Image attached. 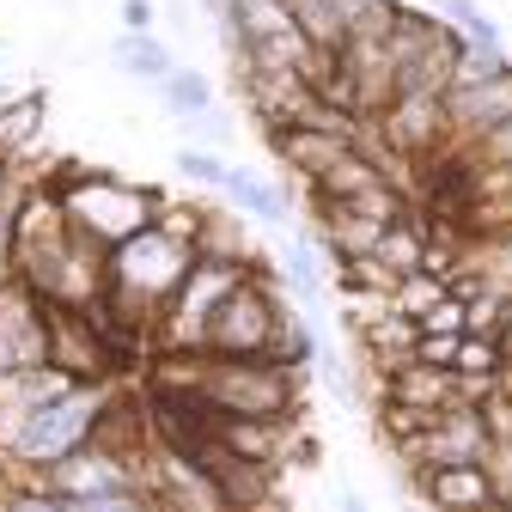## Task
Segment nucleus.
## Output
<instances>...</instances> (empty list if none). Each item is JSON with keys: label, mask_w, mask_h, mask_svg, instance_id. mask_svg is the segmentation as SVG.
<instances>
[{"label": "nucleus", "mask_w": 512, "mask_h": 512, "mask_svg": "<svg viewBox=\"0 0 512 512\" xmlns=\"http://www.w3.org/2000/svg\"><path fill=\"white\" fill-rule=\"evenodd\" d=\"M281 324H287V305H281V293H275L269 269L256 263V269L226 293V305L214 311V324H208V354H232V360L275 354Z\"/></svg>", "instance_id": "4"}, {"label": "nucleus", "mask_w": 512, "mask_h": 512, "mask_svg": "<svg viewBox=\"0 0 512 512\" xmlns=\"http://www.w3.org/2000/svg\"><path fill=\"white\" fill-rule=\"evenodd\" d=\"M153 92H159V104H165L177 122H189V116H202V110L220 104V92H214V80H208L202 68H171Z\"/></svg>", "instance_id": "16"}, {"label": "nucleus", "mask_w": 512, "mask_h": 512, "mask_svg": "<svg viewBox=\"0 0 512 512\" xmlns=\"http://www.w3.org/2000/svg\"><path fill=\"white\" fill-rule=\"evenodd\" d=\"M159 208H165V196H153V189H141V183H122V177H92V183H74L68 196H61V214L104 250H116L135 232H147L159 220Z\"/></svg>", "instance_id": "5"}, {"label": "nucleus", "mask_w": 512, "mask_h": 512, "mask_svg": "<svg viewBox=\"0 0 512 512\" xmlns=\"http://www.w3.org/2000/svg\"><path fill=\"white\" fill-rule=\"evenodd\" d=\"M384 403H397V409H421V415H439V409L464 403V391H458V372L427 366V360H403V366L384 372Z\"/></svg>", "instance_id": "10"}, {"label": "nucleus", "mask_w": 512, "mask_h": 512, "mask_svg": "<svg viewBox=\"0 0 512 512\" xmlns=\"http://www.w3.org/2000/svg\"><path fill=\"white\" fill-rule=\"evenodd\" d=\"M482 183L494 189V220L512 226V165H506V171H482Z\"/></svg>", "instance_id": "28"}, {"label": "nucleus", "mask_w": 512, "mask_h": 512, "mask_svg": "<svg viewBox=\"0 0 512 512\" xmlns=\"http://www.w3.org/2000/svg\"><path fill=\"white\" fill-rule=\"evenodd\" d=\"M74 512H159V506H153V488H116V494L74 500Z\"/></svg>", "instance_id": "26"}, {"label": "nucleus", "mask_w": 512, "mask_h": 512, "mask_svg": "<svg viewBox=\"0 0 512 512\" xmlns=\"http://www.w3.org/2000/svg\"><path fill=\"white\" fill-rule=\"evenodd\" d=\"M43 482L68 500H92V494H116V488H147V452H128L116 439H86L80 452H68L61 464L43 470Z\"/></svg>", "instance_id": "6"}, {"label": "nucleus", "mask_w": 512, "mask_h": 512, "mask_svg": "<svg viewBox=\"0 0 512 512\" xmlns=\"http://www.w3.org/2000/svg\"><path fill=\"white\" fill-rule=\"evenodd\" d=\"M13 244H19V196H0V287H13Z\"/></svg>", "instance_id": "27"}, {"label": "nucleus", "mask_w": 512, "mask_h": 512, "mask_svg": "<svg viewBox=\"0 0 512 512\" xmlns=\"http://www.w3.org/2000/svg\"><path fill=\"white\" fill-rule=\"evenodd\" d=\"M500 348H506V372H512V311H506V330H500Z\"/></svg>", "instance_id": "31"}, {"label": "nucleus", "mask_w": 512, "mask_h": 512, "mask_svg": "<svg viewBox=\"0 0 512 512\" xmlns=\"http://www.w3.org/2000/svg\"><path fill=\"white\" fill-rule=\"evenodd\" d=\"M110 61H116L128 80H141V86H159V80L177 68V55H171L165 37H153V31H122V37L110 43Z\"/></svg>", "instance_id": "15"}, {"label": "nucleus", "mask_w": 512, "mask_h": 512, "mask_svg": "<svg viewBox=\"0 0 512 512\" xmlns=\"http://www.w3.org/2000/svg\"><path fill=\"white\" fill-rule=\"evenodd\" d=\"M439 19H445V25H458V31H464L470 43H482V49H506V31L476 7V0H439Z\"/></svg>", "instance_id": "20"}, {"label": "nucleus", "mask_w": 512, "mask_h": 512, "mask_svg": "<svg viewBox=\"0 0 512 512\" xmlns=\"http://www.w3.org/2000/svg\"><path fill=\"white\" fill-rule=\"evenodd\" d=\"M445 293H452V287H445L439 275H427V269H415V275H403L397 281V293H391V305L403 311V317H421V311H433Z\"/></svg>", "instance_id": "21"}, {"label": "nucleus", "mask_w": 512, "mask_h": 512, "mask_svg": "<svg viewBox=\"0 0 512 512\" xmlns=\"http://www.w3.org/2000/svg\"><path fill=\"white\" fill-rule=\"evenodd\" d=\"M116 19H122V31H153L159 7H153V0H122V7H116Z\"/></svg>", "instance_id": "29"}, {"label": "nucleus", "mask_w": 512, "mask_h": 512, "mask_svg": "<svg viewBox=\"0 0 512 512\" xmlns=\"http://www.w3.org/2000/svg\"><path fill=\"white\" fill-rule=\"evenodd\" d=\"M299 366L275 360V354H250V360H232V354H208V372H202V403L220 409V415H269V421H287L299 409Z\"/></svg>", "instance_id": "3"}, {"label": "nucleus", "mask_w": 512, "mask_h": 512, "mask_svg": "<svg viewBox=\"0 0 512 512\" xmlns=\"http://www.w3.org/2000/svg\"><path fill=\"white\" fill-rule=\"evenodd\" d=\"M0 98H7V49H0Z\"/></svg>", "instance_id": "32"}, {"label": "nucleus", "mask_w": 512, "mask_h": 512, "mask_svg": "<svg viewBox=\"0 0 512 512\" xmlns=\"http://www.w3.org/2000/svg\"><path fill=\"white\" fill-rule=\"evenodd\" d=\"M470 165H476V171H506V165H512V116H506L500 128H488V135L470 141Z\"/></svg>", "instance_id": "24"}, {"label": "nucleus", "mask_w": 512, "mask_h": 512, "mask_svg": "<svg viewBox=\"0 0 512 512\" xmlns=\"http://www.w3.org/2000/svg\"><path fill=\"white\" fill-rule=\"evenodd\" d=\"M336 512H372V506H366L360 494H342V500H336Z\"/></svg>", "instance_id": "30"}, {"label": "nucleus", "mask_w": 512, "mask_h": 512, "mask_svg": "<svg viewBox=\"0 0 512 512\" xmlns=\"http://www.w3.org/2000/svg\"><path fill=\"white\" fill-rule=\"evenodd\" d=\"M506 55H512V43H506Z\"/></svg>", "instance_id": "34"}, {"label": "nucleus", "mask_w": 512, "mask_h": 512, "mask_svg": "<svg viewBox=\"0 0 512 512\" xmlns=\"http://www.w3.org/2000/svg\"><path fill=\"white\" fill-rule=\"evenodd\" d=\"M275 263H281V287L293 293L299 311H324L330 305V287H324V244H317V232H287L281 250H275Z\"/></svg>", "instance_id": "12"}, {"label": "nucleus", "mask_w": 512, "mask_h": 512, "mask_svg": "<svg viewBox=\"0 0 512 512\" xmlns=\"http://www.w3.org/2000/svg\"><path fill=\"white\" fill-rule=\"evenodd\" d=\"M287 13H293V25H299L317 49H342V43H348V25L330 13V0H287Z\"/></svg>", "instance_id": "19"}, {"label": "nucleus", "mask_w": 512, "mask_h": 512, "mask_svg": "<svg viewBox=\"0 0 512 512\" xmlns=\"http://www.w3.org/2000/svg\"><path fill=\"white\" fill-rule=\"evenodd\" d=\"M415 488L427 494L433 512H482L494 500L488 464H427V470H415Z\"/></svg>", "instance_id": "11"}, {"label": "nucleus", "mask_w": 512, "mask_h": 512, "mask_svg": "<svg viewBox=\"0 0 512 512\" xmlns=\"http://www.w3.org/2000/svg\"><path fill=\"white\" fill-rule=\"evenodd\" d=\"M415 324H421V336H470V305H464L458 293H445L433 311L415 317Z\"/></svg>", "instance_id": "23"}, {"label": "nucleus", "mask_w": 512, "mask_h": 512, "mask_svg": "<svg viewBox=\"0 0 512 512\" xmlns=\"http://www.w3.org/2000/svg\"><path fill=\"white\" fill-rule=\"evenodd\" d=\"M372 122H378V135L397 153H427V147H439L445 135H452V128H445V98L439 92H397Z\"/></svg>", "instance_id": "8"}, {"label": "nucleus", "mask_w": 512, "mask_h": 512, "mask_svg": "<svg viewBox=\"0 0 512 512\" xmlns=\"http://www.w3.org/2000/svg\"><path fill=\"white\" fill-rule=\"evenodd\" d=\"M403 512H421V506H403Z\"/></svg>", "instance_id": "33"}, {"label": "nucleus", "mask_w": 512, "mask_h": 512, "mask_svg": "<svg viewBox=\"0 0 512 512\" xmlns=\"http://www.w3.org/2000/svg\"><path fill=\"white\" fill-rule=\"evenodd\" d=\"M488 445H494V433H488L482 409L476 403H452V409H439L415 439H403L397 452H403L409 470H427V464H482Z\"/></svg>", "instance_id": "7"}, {"label": "nucleus", "mask_w": 512, "mask_h": 512, "mask_svg": "<svg viewBox=\"0 0 512 512\" xmlns=\"http://www.w3.org/2000/svg\"><path fill=\"white\" fill-rule=\"evenodd\" d=\"M512 116V68L494 74V80H476V86H445V128L470 147L476 135L500 128Z\"/></svg>", "instance_id": "9"}, {"label": "nucleus", "mask_w": 512, "mask_h": 512, "mask_svg": "<svg viewBox=\"0 0 512 512\" xmlns=\"http://www.w3.org/2000/svg\"><path fill=\"white\" fill-rule=\"evenodd\" d=\"M196 244L189 238H177V232H165L159 220L147 226V232H135L128 244H116L110 250V305H128V317H159L165 305H171V293H177V281L189 275V263H196Z\"/></svg>", "instance_id": "1"}, {"label": "nucleus", "mask_w": 512, "mask_h": 512, "mask_svg": "<svg viewBox=\"0 0 512 512\" xmlns=\"http://www.w3.org/2000/svg\"><path fill=\"white\" fill-rule=\"evenodd\" d=\"M0 506L7 512H74V500L55 494L49 482H13L7 494H0Z\"/></svg>", "instance_id": "22"}, {"label": "nucleus", "mask_w": 512, "mask_h": 512, "mask_svg": "<svg viewBox=\"0 0 512 512\" xmlns=\"http://www.w3.org/2000/svg\"><path fill=\"white\" fill-rule=\"evenodd\" d=\"M171 171H177L189 189H220V183H226V171H232V159H226V153H214V147H189V141H183V147L171 153Z\"/></svg>", "instance_id": "18"}, {"label": "nucleus", "mask_w": 512, "mask_h": 512, "mask_svg": "<svg viewBox=\"0 0 512 512\" xmlns=\"http://www.w3.org/2000/svg\"><path fill=\"white\" fill-rule=\"evenodd\" d=\"M43 135V92H19V98H0V153H19Z\"/></svg>", "instance_id": "17"}, {"label": "nucleus", "mask_w": 512, "mask_h": 512, "mask_svg": "<svg viewBox=\"0 0 512 512\" xmlns=\"http://www.w3.org/2000/svg\"><path fill=\"white\" fill-rule=\"evenodd\" d=\"M269 147H275V159L299 177V183H317L324 177L354 141H342V135H324V128H269Z\"/></svg>", "instance_id": "13"}, {"label": "nucleus", "mask_w": 512, "mask_h": 512, "mask_svg": "<svg viewBox=\"0 0 512 512\" xmlns=\"http://www.w3.org/2000/svg\"><path fill=\"white\" fill-rule=\"evenodd\" d=\"M183 135H189V147H214V153H220V147L238 135V128H232V110L214 104V110H202V116H189V122H183Z\"/></svg>", "instance_id": "25"}, {"label": "nucleus", "mask_w": 512, "mask_h": 512, "mask_svg": "<svg viewBox=\"0 0 512 512\" xmlns=\"http://www.w3.org/2000/svg\"><path fill=\"white\" fill-rule=\"evenodd\" d=\"M110 403H116V384L110 378H92V384H74L68 397L31 409L25 427H19V439H13V452H7V464L43 476L49 464H61L68 452H80L86 439H98V421H104Z\"/></svg>", "instance_id": "2"}, {"label": "nucleus", "mask_w": 512, "mask_h": 512, "mask_svg": "<svg viewBox=\"0 0 512 512\" xmlns=\"http://www.w3.org/2000/svg\"><path fill=\"white\" fill-rule=\"evenodd\" d=\"M220 196H226L244 220H263V226H287V220H293V196H287L281 183H269L263 171H250V165H232V171H226Z\"/></svg>", "instance_id": "14"}]
</instances>
